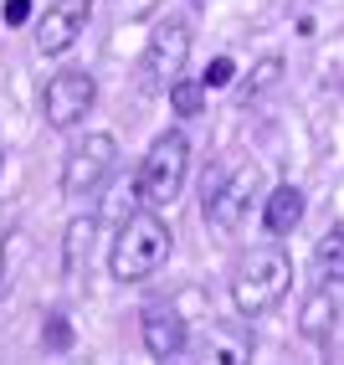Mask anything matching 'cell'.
<instances>
[{"instance_id": "6da1fadb", "label": "cell", "mask_w": 344, "mask_h": 365, "mask_svg": "<svg viewBox=\"0 0 344 365\" xmlns=\"http://www.w3.org/2000/svg\"><path fill=\"white\" fill-rule=\"evenodd\" d=\"M165 257H170V227L150 206L129 211L124 227H118V237H113V252H108L113 278L118 283H144V278H155L165 267Z\"/></svg>"}, {"instance_id": "7a4b0ae2", "label": "cell", "mask_w": 344, "mask_h": 365, "mask_svg": "<svg viewBox=\"0 0 344 365\" xmlns=\"http://www.w3.org/2000/svg\"><path fill=\"white\" fill-rule=\"evenodd\" d=\"M293 288V262L283 247H257L236 262L231 273V304L241 319H257V314H273Z\"/></svg>"}, {"instance_id": "3957f363", "label": "cell", "mask_w": 344, "mask_h": 365, "mask_svg": "<svg viewBox=\"0 0 344 365\" xmlns=\"http://www.w3.org/2000/svg\"><path fill=\"white\" fill-rule=\"evenodd\" d=\"M185 175H190V139L180 129H170V134H160L150 144V155H144V165H139V180H134L139 206H150V211L155 206H170V201L180 196Z\"/></svg>"}, {"instance_id": "277c9868", "label": "cell", "mask_w": 344, "mask_h": 365, "mask_svg": "<svg viewBox=\"0 0 344 365\" xmlns=\"http://www.w3.org/2000/svg\"><path fill=\"white\" fill-rule=\"evenodd\" d=\"M185 57H190V26H185V21H175V16H170V21H160V26L150 31V46H144V88H150V93H170V88H175L180 83V72H185Z\"/></svg>"}, {"instance_id": "5b68a950", "label": "cell", "mask_w": 344, "mask_h": 365, "mask_svg": "<svg viewBox=\"0 0 344 365\" xmlns=\"http://www.w3.org/2000/svg\"><path fill=\"white\" fill-rule=\"evenodd\" d=\"M118 165V139L113 134H88L83 144H72L67 160H62V196H93L98 185L113 175Z\"/></svg>"}, {"instance_id": "8992f818", "label": "cell", "mask_w": 344, "mask_h": 365, "mask_svg": "<svg viewBox=\"0 0 344 365\" xmlns=\"http://www.w3.org/2000/svg\"><path fill=\"white\" fill-rule=\"evenodd\" d=\"M93 103H98V83H93V72H78V67H62L57 78L41 88L46 129H78Z\"/></svg>"}, {"instance_id": "52a82bcc", "label": "cell", "mask_w": 344, "mask_h": 365, "mask_svg": "<svg viewBox=\"0 0 344 365\" xmlns=\"http://www.w3.org/2000/svg\"><path fill=\"white\" fill-rule=\"evenodd\" d=\"M257 185H262V170H257V165H236L226 180H211V175H206V222H211L216 232H231L241 216H247Z\"/></svg>"}, {"instance_id": "ba28073f", "label": "cell", "mask_w": 344, "mask_h": 365, "mask_svg": "<svg viewBox=\"0 0 344 365\" xmlns=\"http://www.w3.org/2000/svg\"><path fill=\"white\" fill-rule=\"evenodd\" d=\"M88 11H93V0H57V6L36 21V46H41V57H62L67 46H78V36H83V26H88Z\"/></svg>"}, {"instance_id": "9c48e42d", "label": "cell", "mask_w": 344, "mask_h": 365, "mask_svg": "<svg viewBox=\"0 0 344 365\" xmlns=\"http://www.w3.org/2000/svg\"><path fill=\"white\" fill-rule=\"evenodd\" d=\"M201 365H252V329L241 319H221L201 339Z\"/></svg>"}, {"instance_id": "30bf717a", "label": "cell", "mask_w": 344, "mask_h": 365, "mask_svg": "<svg viewBox=\"0 0 344 365\" xmlns=\"http://www.w3.org/2000/svg\"><path fill=\"white\" fill-rule=\"evenodd\" d=\"M144 350H150L160 365H170V360H175L180 350H185V339H190V329H185V319H180V314L175 309H144Z\"/></svg>"}, {"instance_id": "8fae6325", "label": "cell", "mask_w": 344, "mask_h": 365, "mask_svg": "<svg viewBox=\"0 0 344 365\" xmlns=\"http://www.w3.org/2000/svg\"><path fill=\"white\" fill-rule=\"evenodd\" d=\"M298 222H303V190H298V185H278V190H267L262 227L273 232V237H288Z\"/></svg>"}, {"instance_id": "7c38bea8", "label": "cell", "mask_w": 344, "mask_h": 365, "mask_svg": "<svg viewBox=\"0 0 344 365\" xmlns=\"http://www.w3.org/2000/svg\"><path fill=\"white\" fill-rule=\"evenodd\" d=\"M93 237H98V222H93V211L88 216H72L67 232H62V273L67 278H78L88 257H93Z\"/></svg>"}, {"instance_id": "4fadbf2b", "label": "cell", "mask_w": 344, "mask_h": 365, "mask_svg": "<svg viewBox=\"0 0 344 365\" xmlns=\"http://www.w3.org/2000/svg\"><path fill=\"white\" fill-rule=\"evenodd\" d=\"M298 329H303L308 339H329V334H334V294H329L324 283H318V288H313V299L303 304Z\"/></svg>"}, {"instance_id": "5bb4252c", "label": "cell", "mask_w": 344, "mask_h": 365, "mask_svg": "<svg viewBox=\"0 0 344 365\" xmlns=\"http://www.w3.org/2000/svg\"><path fill=\"white\" fill-rule=\"evenodd\" d=\"M313 278L324 283V288L344 283V232L318 237V247H313Z\"/></svg>"}, {"instance_id": "9a60e30c", "label": "cell", "mask_w": 344, "mask_h": 365, "mask_svg": "<svg viewBox=\"0 0 344 365\" xmlns=\"http://www.w3.org/2000/svg\"><path fill=\"white\" fill-rule=\"evenodd\" d=\"M170 108H175L180 118H195V113H201L206 108V83H175V88H170Z\"/></svg>"}, {"instance_id": "2e32d148", "label": "cell", "mask_w": 344, "mask_h": 365, "mask_svg": "<svg viewBox=\"0 0 344 365\" xmlns=\"http://www.w3.org/2000/svg\"><path fill=\"white\" fill-rule=\"evenodd\" d=\"M41 345L52 350V355H67V350H72V329H67V314H46V324H41Z\"/></svg>"}, {"instance_id": "e0dca14e", "label": "cell", "mask_w": 344, "mask_h": 365, "mask_svg": "<svg viewBox=\"0 0 344 365\" xmlns=\"http://www.w3.org/2000/svg\"><path fill=\"white\" fill-rule=\"evenodd\" d=\"M278 78H283V57H262V62H257V72L247 78V93H262V88H273Z\"/></svg>"}, {"instance_id": "ac0fdd59", "label": "cell", "mask_w": 344, "mask_h": 365, "mask_svg": "<svg viewBox=\"0 0 344 365\" xmlns=\"http://www.w3.org/2000/svg\"><path fill=\"white\" fill-rule=\"evenodd\" d=\"M231 78H236V62H231V57H216V62L206 67V78H201V83H206V88H226Z\"/></svg>"}, {"instance_id": "d6986e66", "label": "cell", "mask_w": 344, "mask_h": 365, "mask_svg": "<svg viewBox=\"0 0 344 365\" xmlns=\"http://www.w3.org/2000/svg\"><path fill=\"white\" fill-rule=\"evenodd\" d=\"M31 21V0H6V26H26Z\"/></svg>"}, {"instance_id": "ffe728a7", "label": "cell", "mask_w": 344, "mask_h": 365, "mask_svg": "<svg viewBox=\"0 0 344 365\" xmlns=\"http://www.w3.org/2000/svg\"><path fill=\"white\" fill-rule=\"evenodd\" d=\"M0 278H6V242H0Z\"/></svg>"}, {"instance_id": "44dd1931", "label": "cell", "mask_w": 344, "mask_h": 365, "mask_svg": "<svg viewBox=\"0 0 344 365\" xmlns=\"http://www.w3.org/2000/svg\"><path fill=\"white\" fill-rule=\"evenodd\" d=\"M0 165H6V150H0Z\"/></svg>"}, {"instance_id": "7402d4cb", "label": "cell", "mask_w": 344, "mask_h": 365, "mask_svg": "<svg viewBox=\"0 0 344 365\" xmlns=\"http://www.w3.org/2000/svg\"><path fill=\"white\" fill-rule=\"evenodd\" d=\"M170 365H175V360H170Z\"/></svg>"}]
</instances>
